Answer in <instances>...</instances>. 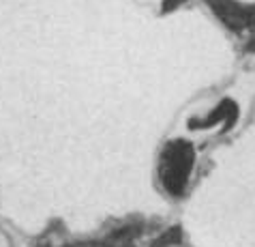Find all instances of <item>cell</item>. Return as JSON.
Here are the masks:
<instances>
[{
  "label": "cell",
  "mask_w": 255,
  "mask_h": 247,
  "mask_svg": "<svg viewBox=\"0 0 255 247\" xmlns=\"http://www.w3.org/2000/svg\"><path fill=\"white\" fill-rule=\"evenodd\" d=\"M195 168V148L191 142L182 138L169 140L163 146V151L159 155V183L163 187V192L172 198H180L185 196L189 183H191V174Z\"/></svg>",
  "instance_id": "1"
},
{
  "label": "cell",
  "mask_w": 255,
  "mask_h": 247,
  "mask_svg": "<svg viewBox=\"0 0 255 247\" xmlns=\"http://www.w3.org/2000/svg\"><path fill=\"white\" fill-rule=\"evenodd\" d=\"M245 52H249V54H255V32L249 37V41L245 43Z\"/></svg>",
  "instance_id": "5"
},
{
  "label": "cell",
  "mask_w": 255,
  "mask_h": 247,
  "mask_svg": "<svg viewBox=\"0 0 255 247\" xmlns=\"http://www.w3.org/2000/svg\"><path fill=\"white\" fill-rule=\"evenodd\" d=\"M225 118H228L230 123H234V118H236V105H234L232 101L219 103L217 108L212 110L206 118H202V121L193 118V121L189 123V127H191V129H204V127H212V125H217V123L225 121Z\"/></svg>",
  "instance_id": "3"
},
{
  "label": "cell",
  "mask_w": 255,
  "mask_h": 247,
  "mask_svg": "<svg viewBox=\"0 0 255 247\" xmlns=\"http://www.w3.org/2000/svg\"><path fill=\"white\" fill-rule=\"evenodd\" d=\"M219 22L234 34L255 32V2L240 0H204Z\"/></svg>",
  "instance_id": "2"
},
{
  "label": "cell",
  "mask_w": 255,
  "mask_h": 247,
  "mask_svg": "<svg viewBox=\"0 0 255 247\" xmlns=\"http://www.w3.org/2000/svg\"><path fill=\"white\" fill-rule=\"evenodd\" d=\"M187 0H161V13H172L176 9H180Z\"/></svg>",
  "instance_id": "4"
}]
</instances>
